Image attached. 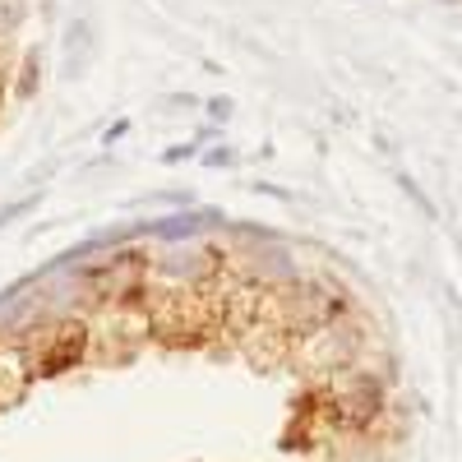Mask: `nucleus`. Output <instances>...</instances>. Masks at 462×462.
Segmentation results:
<instances>
[{
	"mask_svg": "<svg viewBox=\"0 0 462 462\" xmlns=\"http://www.w3.org/2000/svg\"><path fill=\"white\" fill-rule=\"evenodd\" d=\"M361 352H365V337H361L356 319L337 310L333 319L315 324L310 333L291 337V356H287V365H296L305 379L324 383L328 374H337V370H346V365H356Z\"/></svg>",
	"mask_w": 462,
	"mask_h": 462,
	"instance_id": "1",
	"label": "nucleus"
},
{
	"mask_svg": "<svg viewBox=\"0 0 462 462\" xmlns=\"http://www.w3.org/2000/svg\"><path fill=\"white\" fill-rule=\"evenodd\" d=\"M32 379H42V374H60L69 365H79L88 356V328H84V315H42L32 328H23L19 337H10Z\"/></svg>",
	"mask_w": 462,
	"mask_h": 462,
	"instance_id": "2",
	"label": "nucleus"
},
{
	"mask_svg": "<svg viewBox=\"0 0 462 462\" xmlns=\"http://www.w3.org/2000/svg\"><path fill=\"white\" fill-rule=\"evenodd\" d=\"M226 268V250L208 241H167L148 254V291H199L213 287Z\"/></svg>",
	"mask_w": 462,
	"mask_h": 462,
	"instance_id": "3",
	"label": "nucleus"
},
{
	"mask_svg": "<svg viewBox=\"0 0 462 462\" xmlns=\"http://www.w3.org/2000/svg\"><path fill=\"white\" fill-rule=\"evenodd\" d=\"M28 389H32V370H28L23 352L10 337H0V407H14Z\"/></svg>",
	"mask_w": 462,
	"mask_h": 462,
	"instance_id": "4",
	"label": "nucleus"
},
{
	"mask_svg": "<svg viewBox=\"0 0 462 462\" xmlns=\"http://www.w3.org/2000/svg\"><path fill=\"white\" fill-rule=\"evenodd\" d=\"M23 14H28V10H23V0H0V28H14Z\"/></svg>",
	"mask_w": 462,
	"mask_h": 462,
	"instance_id": "5",
	"label": "nucleus"
},
{
	"mask_svg": "<svg viewBox=\"0 0 462 462\" xmlns=\"http://www.w3.org/2000/svg\"><path fill=\"white\" fill-rule=\"evenodd\" d=\"M208 167H236V152H231V148H213L208 152Z\"/></svg>",
	"mask_w": 462,
	"mask_h": 462,
	"instance_id": "6",
	"label": "nucleus"
},
{
	"mask_svg": "<svg viewBox=\"0 0 462 462\" xmlns=\"http://www.w3.org/2000/svg\"><path fill=\"white\" fill-rule=\"evenodd\" d=\"M208 111H213V121H226V116H231V102H208Z\"/></svg>",
	"mask_w": 462,
	"mask_h": 462,
	"instance_id": "7",
	"label": "nucleus"
}]
</instances>
